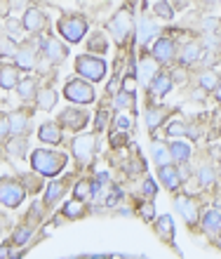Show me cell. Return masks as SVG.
I'll return each mask as SVG.
<instances>
[{
    "instance_id": "cell-34",
    "label": "cell",
    "mask_w": 221,
    "mask_h": 259,
    "mask_svg": "<svg viewBox=\"0 0 221 259\" xmlns=\"http://www.w3.org/2000/svg\"><path fill=\"white\" fill-rule=\"evenodd\" d=\"M155 14H160L162 19H172V17H174L172 7L167 5V3H158V5H155Z\"/></svg>"
},
{
    "instance_id": "cell-10",
    "label": "cell",
    "mask_w": 221,
    "mask_h": 259,
    "mask_svg": "<svg viewBox=\"0 0 221 259\" xmlns=\"http://www.w3.org/2000/svg\"><path fill=\"white\" fill-rule=\"evenodd\" d=\"M174 52H177V48H174V42L167 40V38H160V40L155 42V48H153V55H155L158 62H170Z\"/></svg>"
},
{
    "instance_id": "cell-11",
    "label": "cell",
    "mask_w": 221,
    "mask_h": 259,
    "mask_svg": "<svg viewBox=\"0 0 221 259\" xmlns=\"http://www.w3.org/2000/svg\"><path fill=\"white\" fill-rule=\"evenodd\" d=\"M38 137H40V142L59 144V142H62V130L57 127L54 123H45L40 127V132H38Z\"/></svg>"
},
{
    "instance_id": "cell-46",
    "label": "cell",
    "mask_w": 221,
    "mask_h": 259,
    "mask_svg": "<svg viewBox=\"0 0 221 259\" xmlns=\"http://www.w3.org/2000/svg\"><path fill=\"white\" fill-rule=\"evenodd\" d=\"M12 5L17 7V10H21V7L26 5V0H12Z\"/></svg>"
},
{
    "instance_id": "cell-16",
    "label": "cell",
    "mask_w": 221,
    "mask_h": 259,
    "mask_svg": "<svg viewBox=\"0 0 221 259\" xmlns=\"http://www.w3.org/2000/svg\"><path fill=\"white\" fill-rule=\"evenodd\" d=\"M202 226L207 233H216L221 231V210H209L205 217H202Z\"/></svg>"
},
{
    "instance_id": "cell-36",
    "label": "cell",
    "mask_w": 221,
    "mask_h": 259,
    "mask_svg": "<svg viewBox=\"0 0 221 259\" xmlns=\"http://www.w3.org/2000/svg\"><path fill=\"white\" fill-rule=\"evenodd\" d=\"M28 238H31V229H19V231L14 233V243L17 245H24Z\"/></svg>"
},
{
    "instance_id": "cell-18",
    "label": "cell",
    "mask_w": 221,
    "mask_h": 259,
    "mask_svg": "<svg viewBox=\"0 0 221 259\" xmlns=\"http://www.w3.org/2000/svg\"><path fill=\"white\" fill-rule=\"evenodd\" d=\"M17 80H19V73H17V68L14 66H5V68H0V85L3 88H14L17 85Z\"/></svg>"
},
{
    "instance_id": "cell-26",
    "label": "cell",
    "mask_w": 221,
    "mask_h": 259,
    "mask_svg": "<svg viewBox=\"0 0 221 259\" xmlns=\"http://www.w3.org/2000/svg\"><path fill=\"white\" fill-rule=\"evenodd\" d=\"M155 75V62L153 59H146V62H141V82H148Z\"/></svg>"
},
{
    "instance_id": "cell-24",
    "label": "cell",
    "mask_w": 221,
    "mask_h": 259,
    "mask_svg": "<svg viewBox=\"0 0 221 259\" xmlns=\"http://www.w3.org/2000/svg\"><path fill=\"white\" fill-rule=\"evenodd\" d=\"M153 156H155V160H158V165H167L170 163V149L167 146H162V144H155L153 146Z\"/></svg>"
},
{
    "instance_id": "cell-42",
    "label": "cell",
    "mask_w": 221,
    "mask_h": 259,
    "mask_svg": "<svg viewBox=\"0 0 221 259\" xmlns=\"http://www.w3.org/2000/svg\"><path fill=\"white\" fill-rule=\"evenodd\" d=\"M144 193H146V196H153V193H155V182H153V179H146Z\"/></svg>"
},
{
    "instance_id": "cell-49",
    "label": "cell",
    "mask_w": 221,
    "mask_h": 259,
    "mask_svg": "<svg viewBox=\"0 0 221 259\" xmlns=\"http://www.w3.org/2000/svg\"><path fill=\"white\" fill-rule=\"evenodd\" d=\"M216 99L221 102V85H216Z\"/></svg>"
},
{
    "instance_id": "cell-29",
    "label": "cell",
    "mask_w": 221,
    "mask_h": 259,
    "mask_svg": "<svg viewBox=\"0 0 221 259\" xmlns=\"http://www.w3.org/2000/svg\"><path fill=\"white\" fill-rule=\"evenodd\" d=\"M59 196H64V184H59V182H54V184H49L45 200H47V203H54V200H57Z\"/></svg>"
},
{
    "instance_id": "cell-7",
    "label": "cell",
    "mask_w": 221,
    "mask_h": 259,
    "mask_svg": "<svg viewBox=\"0 0 221 259\" xmlns=\"http://www.w3.org/2000/svg\"><path fill=\"white\" fill-rule=\"evenodd\" d=\"M73 151H76V156L80 163H87L92 158V151H94V137L92 135H80L73 142Z\"/></svg>"
},
{
    "instance_id": "cell-3",
    "label": "cell",
    "mask_w": 221,
    "mask_h": 259,
    "mask_svg": "<svg viewBox=\"0 0 221 259\" xmlns=\"http://www.w3.org/2000/svg\"><path fill=\"white\" fill-rule=\"evenodd\" d=\"M85 31H87V24H85V19H80V17H69V19L59 21V33L69 42H78L85 35Z\"/></svg>"
},
{
    "instance_id": "cell-20",
    "label": "cell",
    "mask_w": 221,
    "mask_h": 259,
    "mask_svg": "<svg viewBox=\"0 0 221 259\" xmlns=\"http://www.w3.org/2000/svg\"><path fill=\"white\" fill-rule=\"evenodd\" d=\"M170 156H172L174 160H179V163H184V160H188V156H191V149H188L186 144L174 142L172 146H170Z\"/></svg>"
},
{
    "instance_id": "cell-30",
    "label": "cell",
    "mask_w": 221,
    "mask_h": 259,
    "mask_svg": "<svg viewBox=\"0 0 221 259\" xmlns=\"http://www.w3.org/2000/svg\"><path fill=\"white\" fill-rule=\"evenodd\" d=\"M35 90V82L31 80V78H26L24 82H19V97H24V99H28V97L33 95Z\"/></svg>"
},
{
    "instance_id": "cell-39",
    "label": "cell",
    "mask_w": 221,
    "mask_h": 259,
    "mask_svg": "<svg viewBox=\"0 0 221 259\" xmlns=\"http://www.w3.org/2000/svg\"><path fill=\"white\" fill-rule=\"evenodd\" d=\"M90 48L92 50H101V52H104V50H106V38H104V35H101V33H97V38H92V42H90Z\"/></svg>"
},
{
    "instance_id": "cell-31",
    "label": "cell",
    "mask_w": 221,
    "mask_h": 259,
    "mask_svg": "<svg viewBox=\"0 0 221 259\" xmlns=\"http://www.w3.org/2000/svg\"><path fill=\"white\" fill-rule=\"evenodd\" d=\"M200 85L205 90H216V85H219V82H216V75L214 73H202L200 75Z\"/></svg>"
},
{
    "instance_id": "cell-43",
    "label": "cell",
    "mask_w": 221,
    "mask_h": 259,
    "mask_svg": "<svg viewBox=\"0 0 221 259\" xmlns=\"http://www.w3.org/2000/svg\"><path fill=\"white\" fill-rule=\"evenodd\" d=\"M0 259H19V254H12L7 247H0Z\"/></svg>"
},
{
    "instance_id": "cell-2",
    "label": "cell",
    "mask_w": 221,
    "mask_h": 259,
    "mask_svg": "<svg viewBox=\"0 0 221 259\" xmlns=\"http://www.w3.org/2000/svg\"><path fill=\"white\" fill-rule=\"evenodd\" d=\"M76 68H78V73L83 75V78H87V80H101L106 75V64L99 57H90V55L80 57L76 62Z\"/></svg>"
},
{
    "instance_id": "cell-50",
    "label": "cell",
    "mask_w": 221,
    "mask_h": 259,
    "mask_svg": "<svg viewBox=\"0 0 221 259\" xmlns=\"http://www.w3.org/2000/svg\"><path fill=\"white\" fill-rule=\"evenodd\" d=\"M90 259H108V257H104V254H101V257H97V254H94V257H90Z\"/></svg>"
},
{
    "instance_id": "cell-1",
    "label": "cell",
    "mask_w": 221,
    "mask_h": 259,
    "mask_svg": "<svg viewBox=\"0 0 221 259\" xmlns=\"http://www.w3.org/2000/svg\"><path fill=\"white\" fill-rule=\"evenodd\" d=\"M33 167L38 172H42V175H47V177H52V175H57V172L64 170V165H66V156L64 153H57V151H47V149H40L33 153Z\"/></svg>"
},
{
    "instance_id": "cell-12",
    "label": "cell",
    "mask_w": 221,
    "mask_h": 259,
    "mask_svg": "<svg viewBox=\"0 0 221 259\" xmlns=\"http://www.w3.org/2000/svg\"><path fill=\"white\" fill-rule=\"evenodd\" d=\"M155 33H158L155 21H151V17H141V21H139V42H148Z\"/></svg>"
},
{
    "instance_id": "cell-41",
    "label": "cell",
    "mask_w": 221,
    "mask_h": 259,
    "mask_svg": "<svg viewBox=\"0 0 221 259\" xmlns=\"http://www.w3.org/2000/svg\"><path fill=\"white\" fill-rule=\"evenodd\" d=\"M7 132H10V123H7V118L0 116V139H5Z\"/></svg>"
},
{
    "instance_id": "cell-14",
    "label": "cell",
    "mask_w": 221,
    "mask_h": 259,
    "mask_svg": "<svg viewBox=\"0 0 221 259\" xmlns=\"http://www.w3.org/2000/svg\"><path fill=\"white\" fill-rule=\"evenodd\" d=\"M42 24H45V17H42L40 10H28L24 14V28L26 31H38V28H42Z\"/></svg>"
},
{
    "instance_id": "cell-47",
    "label": "cell",
    "mask_w": 221,
    "mask_h": 259,
    "mask_svg": "<svg viewBox=\"0 0 221 259\" xmlns=\"http://www.w3.org/2000/svg\"><path fill=\"white\" fill-rule=\"evenodd\" d=\"M214 26H216L214 19H205V28H214Z\"/></svg>"
},
{
    "instance_id": "cell-48",
    "label": "cell",
    "mask_w": 221,
    "mask_h": 259,
    "mask_svg": "<svg viewBox=\"0 0 221 259\" xmlns=\"http://www.w3.org/2000/svg\"><path fill=\"white\" fill-rule=\"evenodd\" d=\"M151 212H153V207H151V205H146V207H144V217H151Z\"/></svg>"
},
{
    "instance_id": "cell-4",
    "label": "cell",
    "mask_w": 221,
    "mask_h": 259,
    "mask_svg": "<svg viewBox=\"0 0 221 259\" xmlns=\"http://www.w3.org/2000/svg\"><path fill=\"white\" fill-rule=\"evenodd\" d=\"M64 95H66V99L78 102V104L94 102V90H92L87 82H83V80H71L69 85H66V90H64Z\"/></svg>"
},
{
    "instance_id": "cell-27",
    "label": "cell",
    "mask_w": 221,
    "mask_h": 259,
    "mask_svg": "<svg viewBox=\"0 0 221 259\" xmlns=\"http://www.w3.org/2000/svg\"><path fill=\"white\" fill-rule=\"evenodd\" d=\"M162 118H165V111L153 109V111H148V116H146V123H148V127H151V130H155L160 123H162Z\"/></svg>"
},
{
    "instance_id": "cell-44",
    "label": "cell",
    "mask_w": 221,
    "mask_h": 259,
    "mask_svg": "<svg viewBox=\"0 0 221 259\" xmlns=\"http://www.w3.org/2000/svg\"><path fill=\"white\" fill-rule=\"evenodd\" d=\"M118 125H120L123 130H127V127H130V120H127L125 116H120V118H118Z\"/></svg>"
},
{
    "instance_id": "cell-32",
    "label": "cell",
    "mask_w": 221,
    "mask_h": 259,
    "mask_svg": "<svg viewBox=\"0 0 221 259\" xmlns=\"http://www.w3.org/2000/svg\"><path fill=\"white\" fill-rule=\"evenodd\" d=\"M212 182H214V172H212V167H209V165L200 167V184L202 186H209Z\"/></svg>"
},
{
    "instance_id": "cell-35",
    "label": "cell",
    "mask_w": 221,
    "mask_h": 259,
    "mask_svg": "<svg viewBox=\"0 0 221 259\" xmlns=\"http://www.w3.org/2000/svg\"><path fill=\"white\" fill-rule=\"evenodd\" d=\"M80 212H83V205L80 203H69L64 207V214H66V217H78Z\"/></svg>"
},
{
    "instance_id": "cell-28",
    "label": "cell",
    "mask_w": 221,
    "mask_h": 259,
    "mask_svg": "<svg viewBox=\"0 0 221 259\" xmlns=\"http://www.w3.org/2000/svg\"><path fill=\"white\" fill-rule=\"evenodd\" d=\"M198 55H200V48H198L195 42H188L186 48H184V57H181V59H184L186 64H191V62L198 59Z\"/></svg>"
},
{
    "instance_id": "cell-23",
    "label": "cell",
    "mask_w": 221,
    "mask_h": 259,
    "mask_svg": "<svg viewBox=\"0 0 221 259\" xmlns=\"http://www.w3.org/2000/svg\"><path fill=\"white\" fill-rule=\"evenodd\" d=\"M7 151H10L12 156H24V153H26V139L19 135L17 139H12V142L7 144Z\"/></svg>"
},
{
    "instance_id": "cell-22",
    "label": "cell",
    "mask_w": 221,
    "mask_h": 259,
    "mask_svg": "<svg viewBox=\"0 0 221 259\" xmlns=\"http://www.w3.org/2000/svg\"><path fill=\"white\" fill-rule=\"evenodd\" d=\"M38 104H40L42 111H49L57 104V92L54 90H45V92H40V95H38Z\"/></svg>"
},
{
    "instance_id": "cell-9",
    "label": "cell",
    "mask_w": 221,
    "mask_h": 259,
    "mask_svg": "<svg viewBox=\"0 0 221 259\" xmlns=\"http://www.w3.org/2000/svg\"><path fill=\"white\" fill-rule=\"evenodd\" d=\"M130 26H132V19L127 12H120L116 19L111 21V31H113V35H116L118 40H123L125 35L130 33Z\"/></svg>"
},
{
    "instance_id": "cell-13",
    "label": "cell",
    "mask_w": 221,
    "mask_h": 259,
    "mask_svg": "<svg viewBox=\"0 0 221 259\" xmlns=\"http://www.w3.org/2000/svg\"><path fill=\"white\" fill-rule=\"evenodd\" d=\"M160 179H162V184L167 186V189H179V175H177V170L174 167H170V165H160Z\"/></svg>"
},
{
    "instance_id": "cell-21",
    "label": "cell",
    "mask_w": 221,
    "mask_h": 259,
    "mask_svg": "<svg viewBox=\"0 0 221 259\" xmlns=\"http://www.w3.org/2000/svg\"><path fill=\"white\" fill-rule=\"evenodd\" d=\"M172 90V78L167 73H160L155 75V80H153V92H158V95H165Z\"/></svg>"
},
{
    "instance_id": "cell-33",
    "label": "cell",
    "mask_w": 221,
    "mask_h": 259,
    "mask_svg": "<svg viewBox=\"0 0 221 259\" xmlns=\"http://www.w3.org/2000/svg\"><path fill=\"white\" fill-rule=\"evenodd\" d=\"M0 55H3V57L17 55V50H14V42L7 40V38H0Z\"/></svg>"
},
{
    "instance_id": "cell-38",
    "label": "cell",
    "mask_w": 221,
    "mask_h": 259,
    "mask_svg": "<svg viewBox=\"0 0 221 259\" xmlns=\"http://www.w3.org/2000/svg\"><path fill=\"white\" fill-rule=\"evenodd\" d=\"M167 132H170V137H181L184 132H186V127L181 123H170V127H167Z\"/></svg>"
},
{
    "instance_id": "cell-37",
    "label": "cell",
    "mask_w": 221,
    "mask_h": 259,
    "mask_svg": "<svg viewBox=\"0 0 221 259\" xmlns=\"http://www.w3.org/2000/svg\"><path fill=\"white\" fill-rule=\"evenodd\" d=\"M130 104H132V95L127 92V90L116 97V106H120V109H123V106H130Z\"/></svg>"
},
{
    "instance_id": "cell-45",
    "label": "cell",
    "mask_w": 221,
    "mask_h": 259,
    "mask_svg": "<svg viewBox=\"0 0 221 259\" xmlns=\"http://www.w3.org/2000/svg\"><path fill=\"white\" fill-rule=\"evenodd\" d=\"M7 10H10V5H7L5 0H0V17H5V14H7Z\"/></svg>"
},
{
    "instance_id": "cell-8",
    "label": "cell",
    "mask_w": 221,
    "mask_h": 259,
    "mask_svg": "<svg viewBox=\"0 0 221 259\" xmlns=\"http://www.w3.org/2000/svg\"><path fill=\"white\" fill-rule=\"evenodd\" d=\"M42 52L52 59V62H62V59H66V55H69V50L62 45V40H57V38H49V40L42 42Z\"/></svg>"
},
{
    "instance_id": "cell-25",
    "label": "cell",
    "mask_w": 221,
    "mask_h": 259,
    "mask_svg": "<svg viewBox=\"0 0 221 259\" xmlns=\"http://www.w3.org/2000/svg\"><path fill=\"white\" fill-rule=\"evenodd\" d=\"M14 57H17V64L21 68H33V52L31 50H19Z\"/></svg>"
},
{
    "instance_id": "cell-40",
    "label": "cell",
    "mask_w": 221,
    "mask_h": 259,
    "mask_svg": "<svg viewBox=\"0 0 221 259\" xmlns=\"http://www.w3.org/2000/svg\"><path fill=\"white\" fill-rule=\"evenodd\" d=\"M90 191H92V189H90V184H87V182H80V184L76 186V196L78 198H87V196H90Z\"/></svg>"
},
{
    "instance_id": "cell-6",
    "label": "cell",
    "mask_w": 221,
    "mask_h": 259,
    "mask_svg": "<svg viewBox=\"0 0 221 259\" xmlns=\"http://www.w3.org/2000/svg\"><path fill=\"white\" fill-rule=\"evenodd\" d=\"M59 123L69 130H83L85 123H87V111L83 109H66L59 116Z\"/></svg>"
},
{
    "instance_id": "cell-5",
    "label": "cell",
    "mask_w": 221,
    "mask_h": 259,
    "mask_svg": "<svg viewBox=\"0 0 221 259\" xmlns=\"http://www.w3.org/2000/svg\"><path fill=\"white\" fill-rule=\"evenodd\" d=\"M24 200V189H21L17 182L12 179H0V203L10 205V207H17Z\"/></svg>"
},
{
    "instance_id": "cell-15",
    "label": "cell",
    "mask_w": 221,
    "mask_h": 259,
    "mask_svg": "<svg viewBox=\"0 0 221 259\" xmlns=\"http://www.w3.org/2000/svg\"><path fill=\"white\" fill-rule=\"evenodd\" d=\"M177 210L186 217L188 224H195V222H198V207H195L193 203H188L186 198H177Z\"/></svg>"
},
{
    "instance_id": "cell-17",
    "label": "cell",
    "mask_w": 221,
    "mask_h": 259,
    "mask_svg": "<svg viewBox=\"0 0 221 259\" xmlns=\"http://www.w3.org/2000/svg\"><path fill=\"white\" fill-rule=\"evenodd\" d=\"M155 229H158V233L165 240H172L174 238V224H172V217H170V214H162V217L158 219Z\"/></svg>"
},
{
    "instance_id": "cell-19",
    "label": "cell",
    "mask_w": 221,
    "mask_h": 259,
    "mask_svg": "<svg viewBox=\"0 0 221 259\" xmlns=\"http://www.w3.org/2000/svg\"><path fill=\"white\" fill-rule=\"evenodd\" d=\"M7 123H10V132H14V135H24L28 120H26L24 113H12V116L7 118Z\"/></svg>"
}]
</instances>
